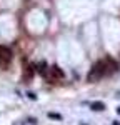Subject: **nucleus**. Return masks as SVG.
Instances as JSON below:
<instances>
[{
    "instance_id": "f257e3e1",
    "label": "nucleus",
    "mask_w": 120,
    "mask_h": 125,
    "mask_svg": "<svg viewBox=\"0 0 120 125\" xmlns=\"http://www.w3.org/2000/svg\"><path fill=\"white\" fill-rule=\"evenodd\" d=\"M105 75H109L107 63H105V60H99V62L93 63V67L90 68L87 80H89V82H97V80H100V78L105 77Z\"/></svg>"
},
{
    "instance_id": "f03ea898",
    "label": "nucleus",
    "mask_w": 120,
    "mask_h": 125,
    "mask_svg": "<svg viewBox=\"0 0 120 125\" xmlns=\"http://www.w3.org/2000/svg\"><path fill=\"white\" fill-rule=\"evenodd\" d=\"M12 62V50L9 47H3L0 45V68H5L9 67V63Z\"/></svg>"
},
{
    "instance_id": "7ed1b4c3",
    "label": "nucleus",
    "mask_w": 120,
    "mask_h": 125,
    "mask_svg": "<svg viewBox=\"0 0 120 125\" xmlns=\"http://www.w3.org/2000/svg\"><path fill=\"white\" fill-rule=\"evenodd\" d=\"M63 77H65V73L60 70L59 65H52V67L49 68V73H47V78H49V80L55 82V80H62Z\"/></svg>"
},
{
    "instance_id": "20e7f679",
    "label": "nucleus",
    "mask_w": 120,
    "mask_h": 125,
    "mask_svg": "<svg viewBox=\"0 0 120 125\" xmlns=\"http://www.w3.org/2000/svg\"><path fill=\"white\" fill-rule=\"evenodd\" d=\"M47 67H49V65H47V62H45V60H42L39 65H37V72L42 73L43 77H47V73H49V68H47Z\"/></svg>"
},
{
    "instance_id": "39448f33",
    "label": "nucleus",
    "mask_w": 120,
    "mask_h": 125,
    "mask_svg": "<svg viewBox=\"0 0 120 125\" xmlns=\"http://www.w3.org/2000/svg\"><path fill=\"white\" fill-rule=\"evenodd\" d=\"M90 107H92V110H95V112H102V110H105V104H103V102H100V100L93 102Z\"/></svg>"
},
{
    "instance_id": "423d86ee",
    "label": "nucleus",
    "mask_w": 120,
    "mask_h": 125,
    "mask_svg": "<svg viewBox=\"0 0 120 125\" xmlns=\"http://www.w3.org/2000/svg\"><path fill=\"white\" fill-rule=\"evenodd\" d=\"M49 117H50V118H57V120H62V115H60V114H53V112H49Z\"/></svg>"
},
{
    "instance_id": "0eeeda50",
    "label": "nucleus",
    "mask_w": 120,
    "mask_h": 125,
    "mask_svg": "<svg viewBox=\"0 0 120 125\" xmlns=\"http://www.w3.org/2000/svg\"><path fill=\"white\" fill-rule=\"evenodd\" d=\"M32 65H29V67H25V73H27V75H29V77H32V73H33V70H32Z\"/></svg>"
},
{
    "instance_id": "6e6552de",
    "label": "nucleus",
    "mask_w": 120,
    "mask_h": 125,
    "mask_svg": "<svg viewBox=\"0 0 120 125\" xmlns=\"http://www.w3.org/2000/svg\"><path fill=\"white\" fill-rule=\"evenodd\" d=\"M27 95H29L30 98H32V100H35V98H37V95H35V94H32V92H29V94H27Z\"/></svg>"
},
{
    "instance_id": "1a4fd4ad",
    "label": "nucleus",
    "mask_w": 120,
    "mask_h": 125,
    "mask_svg": "<svg viewBox=\"0 0 120 125\" xmlns=\"http://www.w3.org/2000/svg\"><path fill=\"white\" fill-rule=\"evenodd\" d=\"M117 114H119V115H120V107H119V108H117Z\"/></svg>"
},
{
    "instance_id": "9d476101",
    "label": "nucleus",
    "mask_w": 120,
    "mask_h": 125,
    "mask_svg": "<svg viewBox=\"0 0 120 125\" xmlns=\"http://www.w3.org/2000/svg\"><path fill=\"white\" fill-rule=\"evenodd\" d=\"M113 125H120V124H119V122H115V124H113Z\"/></svg>"
}]
</instances>
